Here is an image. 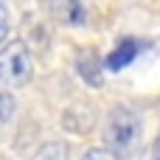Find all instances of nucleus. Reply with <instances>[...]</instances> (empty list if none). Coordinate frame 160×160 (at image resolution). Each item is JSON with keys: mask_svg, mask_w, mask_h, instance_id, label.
Segmentation results:
<instances>
[{"mask_svg": "<svg viewBox=\"0 0 160 160\" xmlns=\"http://www.w3.org/2000/svg\"><path fill=\"white\" fill-rule=\"evenodd\" d=\"M8 31H11V17H8V8H6V6L0 3V45L6 42Z\"/></svg>", "mask_w": 160, "mask_h": 160, "instance_id": "obj_7", "label": "nucleus"}, {"mask_svg": "<svg viewBox=\"0 0 160 160\" xmlns=\"http://www.w3.org/2000/svg\"><path fill=\"white\" fill-rule=\"evenodd\" d=\"M79 73L84 76L87 84H101V79H98V68H96V62H93L90 53H82V59H79Z\"/></svg>", "mask_w": 160, "mask_h": 160, "instance_id": "obj_5", "label": "nucleus"}, {"mask_svg": "<svg viewBox=\"0 0 160 160\" xmlns=\"http://www.w3.org/2000/svg\"><path fill=\"white\" fill-rule=\"evenodd\" d=\"M104 138H107V149L112 155H118V158L132 155L138 141H141V118L129 107H115L107 115Z\"/></svg>", "mask_w": 160, "mask_h": 160, "instance_id": "obj_1", "label": "nucleus"}, {"mask_svg": "<svg viewBox=\"0 0 160 160\" xmlns=\"http://www.w3.org/2000/svg\"><path fill=\"white\" fill-rule=\"evenodd\" d=\"M34 59L22 39H11L0 48V82L6 87H22L31 82Z\"/></svg>", "mask_w": 160, "mask_h": 160, "instance_id": "obj_2", "label": "nucleus"}, {"mask_svg": "<svg viewBox=\"0 0 160 160\" xmlns=\"http://www.w3.org/2000/svg\"><path fill=\"white\" fill-rule=\"evenodd\" d=\"M45 3H48V11L56 20H62L68 25L84 22V0H45Z\"/></svg>", "mask_w": 160, "mask_h": 160, "instance_id": "obj_3", "label": "nucleus"}, {"mask_svg": "<svg viewBox=\"0 0 160 160\" xmlns=\"http://www.w3.org/2000/svg\"><path fill=\"white\" fill-rule=\"evenodd\" d=\"M14 110H17V104H14L11 93L0 87V129H3V127H6L11 118H14Z\"/></svg>", "mask_w": 160, "mask_h": 160, "instance_id": "obj_6", "label": "nucleus"}, {"mask_svg": "<svg viewBox=\"0 0 160 160\" xmlns=\"http://www.w3.org/2000/svg\"><path fill=\"white\" fill-rule=\"evenodd\" d=\"M138 51H141V42H138V39H124V42L107 56V68H110V70H121V68L132 65L135 56H138Z\"/></svg>", "mask_w": 160, "mask_h": 160, "instance_id": "obj_4", "label": "nucleus"}, {"mask_svg": "<svg viewBox=\"0 0 160 160\" xmlns=\"http://www.w3.org/2000/svg\"><path fill=\"white\" fill-rule=\"evenodd\" d=\"M84 160H118V155H112L110 149H90Z\"/></svg>", "mask_w": 160, "mask_h": 160, "instance_id": "obj_8", "label": "nucleus"}]
</instances>
